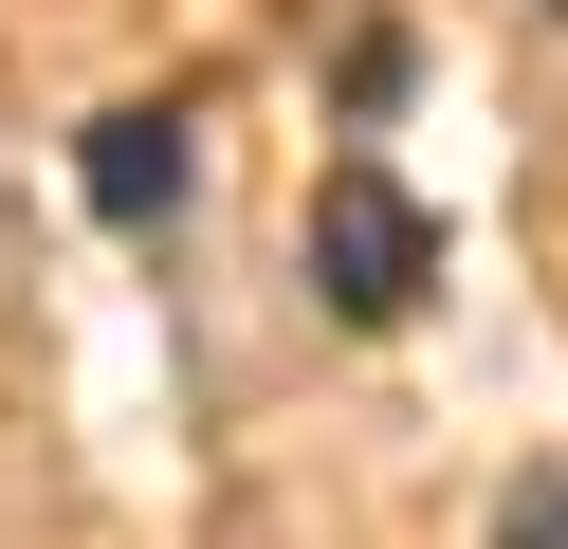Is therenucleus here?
I'll list each match as a JSON object with an SVG mask.
<instances>
[{"mask_svg": "<svg viewBox=\"0 0 568 549\" xmlns=\"http://www.w3.org/2000/svg\"><path fill=\"white\" fill-rule=\"evenodd\" d=\"M312 293H331L348 329H404L422 293H440V220H422V183H385V165H331V183H312Z\"/></svg>", "mask_w": 568, "mask_h": 549, "instance_id": "nucleus-1", "label": "nucleus"}, {"mask_svg": "<svg viewBox=\"0 0 568 549\" xmlns=\"http://www.w3.org/2000/svg\"><path fill=\"white\" fill-rule=\"evenodd\" d=\"M74 183H92V220H184V183H202V146H184V110H92V146H74Z\"/></svg>", "mask_w": 568, "mask_h": 549, "instance_id": "nucleus-2", "label": "nucleus"}, {"mask_svg": "<svg viewBox=\"0 0 568 549\" xmlns=\"http://www.w3.org/2000/svg\"><path fill=\"white\" fill-rule=\"evenodd\" d=\"M495 549H568V458H531L514 495H495Z\"/></svg>", "mask_w": 568, "mask_h": 549, "instance_id": "nucleus-3", "label": "nucleus"}, {"mask_svg": "<svg viewBox=\"0 0 568 549\" xmlns=\"http://www.w3.org/2000/svg\"><path fill=\"white\" fill-rule=\"evenodd\" d=\"M0 275H19V183H0Z\"/></svg>", "mask_w": 568, "mask_h": 549, "instance_id": "nucleus-4", "label": "nucleus"}, {"mask_svg": "<svg viewBox=\"0 0 568 549\" xmlns=\"http://www.w3.org/2000/svg\"><path fill=\"white\" fill-rule=\"evenodd\" d=\"M550 19H568V0H550Z\"/></svg>", "mask_w": 568, "mask_h": 549, "instance_id": "nucleus-5", "label": "nucleus"}]
</instances>
